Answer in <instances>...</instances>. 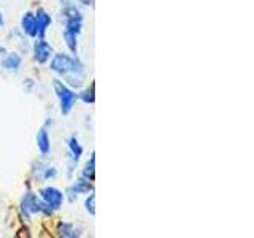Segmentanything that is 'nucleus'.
I'll use <instances>...</instances> for the list:
<instances>
[{
	"label": "nucleus",
	"mask_w": 254,
	"mask_h": 238,
	"mask_svg": "<svg viewBox=\"0 0 254 238\" xmlns=\"http://www.w3.org/2000/svg\"><path fill=\"white\" fill-rule=\"evenodd\" d=\"M53 86H54V91H56L57 97L60 100V111H62V115H69L70 110L73 108V105H75L76 94L59 80H54Z\"/></svg>",
	"instance_id": "f257e3e1"
},
{
	"label": "nucleus",
	"mask_w": 254,
	"mask_h": 238,
	"mask_svg": "<svg viewBox=\"0 0 254 238\" xmlns=\"http://www.w3.org/2000/svg\"><path fill=\"white\" fill-rule=\"evenodd\" d=\"M41 199L51 210H59L64 202V194L56 187H45L41 190Z\"/></svg>",
	"instance_id": "f03ea898"
},
{
	"label": "nucleus",
	"mask_w": 254,
	"mask_h": 238,
	"mask_svg": "<svg viewBox=\"0 0 254 238\" xmlns=\"http://www.w3.org/2000/svg\"><path fill=\"white\" fill-rule=\"evenodd\" d=\"M72 62H73V59L67 54H56L53 57L51 61V70L56 71L59 75H69L70 70H72Z\"/></svg>",
	"instance_id": "7ed1b4c3"
},
{
	"label": "nucleus",
	"mask_w": 254,
	"mask_h": 238,
	"mask_svg": "<svg viewBox=\"0 0 254 238\" xmlns=\"http://www.w3.org/2000/svg\"><path fill=\"white\" fill-rule=\"evenodd\" d=\"M51 46L50 43H46L43 38H40L35 41V46H34V54H35V61L40 62V64H45L48 59L51 57Z\"/></svg>",
	"instance_id": "20e7f679"
},
{
	"label": "nucleus",
	"mask_w": 254,
	"mask_h": 238,
	"mask_svg": "<svg viewBox=\"0 0 254 238\" xmlns=\"http://www.w3.org/2000/svg\"><path fill=\"white\" fill-rule=\"evenodd\" d=\"M21 26H22V31L29 37H37L38 35V29H37V19H35V15L32 13H26L22 16V21H21Z\"/></svg>",
	"instance_id": "39448f33"
},
{
	"label": "nucleus",
	"mask_w": 254,
	"mask_h": 238,
	"mask_svg": "<svg viewBox=\"0 0 254 238\" xmlns=\"http://www.w3.org/2000/svg\"><path fill=\"white\" fill-rule=\"evenodd\" d=\"M35 19H37V29H38V37L43 38V35L46 32V29L50 27L51 24V16L46 13L45 10H38L37 15H35Z\"/></svg>",
	"instance_id": "423d86ee"
},
{
	"label": "nucleus",
	"mask_w": 254,
	"mask_h": 238,
	"mask_svg": "<svg viewBox=\"0 0 254 238\" xmlns=\"http://www.w3.org/2000/svg\"><path fill=\"white\" fill-rule=\"evenodd\" d=\"M21 62H22V59L21 56H18V54H8L7 57L3 59V67L7 68L8 71H18L21 67Z\"/></svg>",
	"instance_id": "0eeeda50"
},
{
	"label": "nucleus",
	"mask_w": 254,
	"mask_h": 238,
	"mask_svg": "<svg viewBox=\"0 0 254 238\" xmlns=\"http://www.w3.org/2000/svg\"><path fill=\"white\" fill-rule=\"evenodd\" d=\"M37 145L40 148V151L43 153V154H48L50 153V136H48V130L46 129H41L38 135H37Z\"/></svg>",
	"instance_id": "6e6552de"
},
{
	"label": "nucleus",
	"mask_w": 254,
	"mask_h": 238,
	"mask_svg": "<svg viewBox=\"0 0 254 238\" xmlns=\"http://www.w3.org/2000/svg\"><path fill=\"white\" fill-rule=\"evenodd\" d=\"M69 148H70V153H72V159H73V162H78L83 154V148L80 146V143L75 138V136H72L69 140Z\"/></svg>",
	"instance_id": "1a4fd4ad"
},
{
	"label": "nucleus",
	"mask_w": 254,
	"mask_h": 238,
	"mask_svg": "<svg viewBox=\"0 0 254 238\" xmlns=\"http://www.w3.org/2000/svg\"><path fill=\"white\" fill-rule=\"evenodd\" d=\"M91 189H92V186H91L88 180H78L73 186L70 187V190L73 194H88Z\"/></svg>",
	"instance_id": "9d476101"
},
{
	"label": "nucleus",
	"mask_w": 254,
	"mask_h": 238,
	"mask_svg": "<svg viewBox=\"0 0 254 238\" xmlns=\"http://www.w3.org/2000/svg\"><path fill=\"white\" fill-rule=\"evenodd\" d=\"M94 175H95V156L92 154V157L86 164V169L83 170V176L84 180H89V181H94Z\"/></svg>",
	"instance_id": "9b49d317"
},
{
	"label": "nucleus",
	"mask_w": 254,
	"mask_h": 238,
	"mask_svg": "<svg viewBox=\"0 0 254 238\" xmlns=\"http://www.w3.org/2000/svg\"><path fill=\"white\" fill-rule=\"evenodd\" d=\"M76 37H78L76 34L67 31V29L64 31V40H65V43H67L69 50H70L72 52H73V54L76 52Z\"/></svg>",
	"instance_id": "f8f14e48"
},
{
	"label": "nucleus",
	"mask_w": 254,
	"mask_h": 238,
	"mask_svg": "<svg viewBox=\"0 0 254 238\" xmlns=\"http://www.w3.org/2000/svg\"><path fill=\"white\" fill-rule=\"evenodd\" d=\"M59 234L62 235V237H72V238L80 235V234H78V232H76V229L73 227V225H72V224H67V222L59 225Z\"/></svg>",
	"instance_id": "ddd939ff"
},
{
	"label": "nucleus",
	"mask_w": 254,
	"mask_h": 238,
	"mask_svg": "<svg viewBox=\"0 0 254 238\" xmlns=\"http://www.w3.org/2000/svg\"><path fill=\"white\" fill-rule=\"evenodd\" d=\"M81 22H83V19H80V17H72V19H67V26H65V29L78 35L81 31Z\"/></svg>",
	"instance_id": "4468645a"
},
{
	"label": "nucleus",
	"mask_w": 254,
	"mask_h": 238,
	"mask_svg": "<svg viewBox=\"0 0 254 238\" xmlns=\"http://www.w3.org/2000/svg\"><path fill=\"white\" fill-rule=\"evenodd\" d=\"M81 99H83V102L84 103H94V85L91 86V89H86L84 92H81Z\"/></svg>",
	"instance_id": "2eb2a0df"
},
{
	"label": "nucleus",
	"mask_w": 254,
	"mask_h": 238,
	"mask_svg": "<svg viewBox=\"0 0 254 238\" xmlns=\"http://www.w3.org/2000/svg\"><path fill=\"white\" fill-rule=\"evenodd\" d=\"M86 211L89 214H95V195L94 194H91L89 197L86 199Z\"/></svg>",
	"instance_id": "dca6fc26"
},
{
	"label": "nucleus",
	"mask_w": 254,
	"mask_h": 238,
	"mask_svg": "<svg viewBox=\"0 0 254 238\" xmlns=\"http://www.w3.org/2000/svg\"><path fill=\"white\" fill-rule=\"evenodd\" d=\"M51 176H56V169H53V167H50V169L46 170V173H45L46 180H48V178H51Z\"/></svg>",
	"instance_id": "f3484780"
},
{
	"label": "nucleus",
	"mask_w": 254,
	"mask_h": 238,
	"mask_svg": "<svg viewBox=\"0 0 254 238\" xmlns=\"http://www.w3.org/2000/svg\"><path fill=\"white\" fill-rule=\"evenodd\" d=\"M3 24V16H2V13H0V26H2Z\"/></svg>",
	"instance_id": "a211bd4d"
},
{
	"label": "nucleus",
	"mask_w": 254,
	"mask_h": 238,
	"mask_svg": "<svg viewBox=\"0 0 254 238\" xmlns=\"http://www.w3.org/2000/svg\"><path fill=\"white\" fill-rule=\"evenodd\" d=\"M2 52H5V50H3V48H2V46H0V54H2Z\"/></svg>",
	"instance_id": "6ab92c4d"
}]
</instances>
